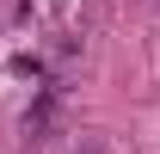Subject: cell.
Segmentation results:
<instances>
[{
	"label": "cell",
	"mask_w": 160,
	"mask_h": 154,
	"mask_svg": "<svg viewBox=\"0 0 160 154\" xmlns=\"http://www.w3.org/2000/svg\"><path fill=\"white\" fill-rule=\"evenodd\" d=\"M49 111H56V93H43L37 111H25V136H43V130H49Z\"/></svg>",
	"instance_id": "6da1fadb"
},
{
	"label": "cell",
	"mask_w": 160,
	"mask_h": 154,
	"mask_svg": "<svg viewBox=\"0 0 160 154\" xmlns=\"http://www.w3.org/2000/svg\"><path fill=\"white\" fill-rule=\"evenodd\" d=\"M12 74H25V80H43V62H37V56H19V62H12Z\"/></svg>",
	"instance_id": "7a4b0ae2"
},
{
	"label": "cell",
	"mask_w": 160,
	"mask_h": 154,
	"mask_svg": "<svg viewBox=\"0 0 160 154\" xmlns=\"http://www.w3.org/2000/svg\"><path fill=\"white\" fill-rule=\"evenodd\" d=\"M80 154H99V142H86V148H80Z\"/></svg>",
	"instance_id": "3957f363"
}]
</instances>
